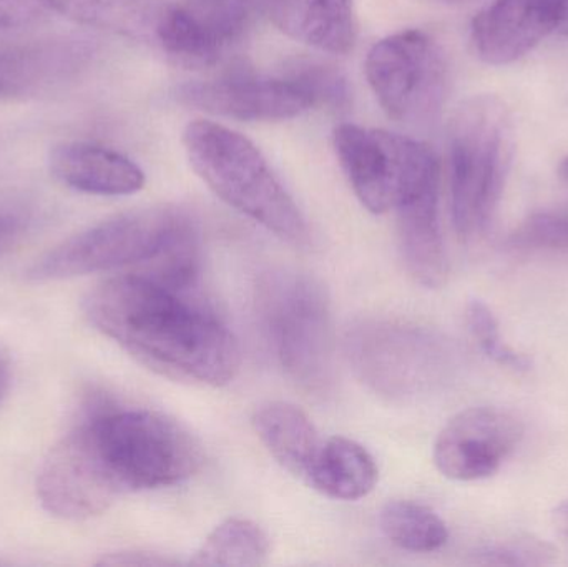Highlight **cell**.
Here are the masks:
<instances>
[{
    "label": "cell",
    "mask_w": 568,
    "mask_h": 567,
    "mask_svg": "<svg viewBox=\"0 0 568 567\" xmlns=\"http://www.w3.org/2000/svg\"><path fill=\"white\" fill-rule=\"evenodd\" d=\"M83 308L102 335L159 375L205 386H225L239 375L235 335L190 290L132 273L97 285Z\"/></svg>",
    "instance_id": "6da1fadb"
},
{
    "label": "cell",
    "mask_w": 568,
    "mask_h": 567,
    "mask_svg": "<svg viewBox=\"0 0 568 567\" xmlns=\"http://www.w3.org/2000/svg\"><path fill=\"white\" fill-rule=\"evenodd\" d=\"M73 433L116 498L180 485L205 462L199 439L153 409L100 406Z\"/></svg>",
    "instance_id": "7a4b0ae2"
},
{
    "label": "cell",
    "mask_w": 568,
    "mask_h": 567,
    "mask_svg": "<svg viewBox=\"0 0 568 567\" xmlns=\"http://www.w3.org/2000/svg\"><path fill=\"white\" fill-rule=\"evenodd\" d=\"M183 146L196 175L226 205L287 243L310 242L303 212L252 140L222 123L195 120L183 132Z\"/></svg>",
    "instance_id": "3957f363"
},
{
    "label": "cell",
    "mask_w": 568,
    "mask_h": 567,
    "mask_svg": "<svg viewBox=\"0 0 568 567\" xmlns=\"http://www.w3.org/2000/svg\"><path fill=\"white\" fill-rule=\"evenodd\" d=\"M514 156V120L496 95L460 103L449 125L450 210L463 240L486 232L503 196Z\"/></svg>",
    "instance_id": "277c9868"
},
{
    "label": "cell",
    "mask_w": 568,
    "mask_h": 567,
    "mask_svg": "<svg viewBox=\"0 0 568 567\" xmlns=\"http://www.w3.org/2000/svg\"><path fill=\"white\" fill-rule=\"evenodd\" d=\"M195 235L199 229L185 210L170 205L130 210L70 236L37 259L27 276L55 282L156 262Z\"/></svg>",
    "instance_id": "5b68a950"
},
{
    "label": "cell",
    "mask_w": 568,
    "mask_h": 567,
    "mask_svg": "<svg viewBox=\"0 0 568 567\" xmlns=\"http://www.w3.org/2000/svg\"><path fill=\"white\" fill-rule=\"evenodd\" d=\"M256 306L284 373L307 392L326 389L333 382L334 328L324 286L306 273H266Z\"/></svg>",
    "instance_id": "8992f818"
},
{
    "label": "cell",
    "mask_w": 568,
    "mask_h": 567,
    "mask_svg": "<svg viewBox=\"0 0 568 567\" xmlns=\"http://www.w3.org/2000/svg\"><path fill=\"white\" fill-rule=\"evenodd\" d=\"M346 353L361 382L393 399L433 392L453 369L454 352L429 330L394 320H366L346 336Z\"/></svg>",
    "instance_id": "52a82bcc"
},
{
    "label": "cell",
    "mask_w": 568,
    "mask_h": 567,
    "mask_svg": "<svg viewBox=\"0 0 568 567\" xmlns=\"http://www.w3.org/2000/svg\"><path fill=\"white\" fill-rule=\"evenodd\" d=\"M366 77L386 115L409 125L436 119L449 90L443 47L417 29L374 43L366 57Z\"/></svg>",
    "instance_id": "ba28073f"
},
{
    "label": "cell",
    "mask_w": 568,
    "mask_h": 567,
    "mask_svg": "<svg viewBox=\"0 0 568 567\" xmlns=\"http://www.w3.org/2000/svg\"><path fill=\"white\" fill-rule=\"evenodd\" d=\"M333 140L351 189L376 215L396 209L414 180L439 162L427 143L387 130L341 123Z\"/></svg>",
    "instance_id": "9c48e42d"
},
{
    "label": "cell",
    "mask_w": 568,
    "mask_h": 567,
    "mask_svg": "<svg viewBox=\"0 0 568 567\" xmlns=\"http://www.w3.org/2000/svg\"><path fill=\"white\" fill-rule=\"evenodd\" d=\"M523 438V423L513 413L473 406L457 413L440 429L434 445V465L453 482H480L503 468Z\"/></svg>",
    "instance_id": "30bf717a"
},
{
    "label": "cell",
    "mask_w": 568,
    "mask_h": 567,
    "mask_svg": "<svg viewBox=\"0 0 568 567\" xmlns=\"http://www.w3.org/2000/svg\"><path fill=\"white\" fill-rule=\"evenodd\" d=\"M176 99L213 115L245 122L294 119L313 109L310 97L287 75H266L233 67L222 75L179 87Z\"/></svg>",
    "instance_id": "8fae6325"
},
{
    "label": "cell",
    "mask_w": 568,
    "mask_h": 567,
    "mask_svg": "<svg viewBox=\"0 0 568 567\" xmlns=\"http://www.w3.org/2000/svg\"><path fill=\"white\" fill-rule=\"evenodd\" d=\"M564 0H494L473 20L470 39L480 60L507 65L559 33Z\"/></svg>",
    "instance_id": "7c38bea8"
},
{
    "label": "cell",
    "mask_w": 568,
    "mask_h": 567,
    "mask_svg": "<svg viewBox=\"0 0 568 567\" xmlns=\"http://www.w3.org/2000/svg\"><path fill=\"white\" fill-rule=\"evenodd\" d=\"M95 55L85 37L59 36L0 52V99L39 95L79 75Z\"/></svg>",
    "instance_id": "4fadbf2b"
},
{
    "label": "cell",
    "mask_w": 568,
    "mask_h": 567,
    "mask_svg": "<svg viewBox=\"0 0 568 567\" xmlns=\"http://www.w3.org/2000/svg\"><path fill=\"white\" fill-rule=\"evenodd\" d=\"M37 495L50 515L75 522L102 515L116 499L72 432L47 456Z\"/></svg>",
    "instance_id": "5bb4252c"
},
{
    "label": "cell",
    "mask_w": 568,
    "mask_h": 567,
    "mask_svg": "<svg viewBox=\"0 0 568 567\" xmlns=\"http://www.w3.org/2000/svg\"><path fill=\"white\" fill-rule=\"evenodd\" d=\"M440 176L414 189L396 206L400 253L407 272L426 288L446 285L449 275L439 216Z\"/></svg>",
    "instance_id": "9a60e30c"
},
{
    "label": "cell",
    "mask_w": 568,
    "mask_h": 567,
    "mask_svg": "<svg viewBox=\"0 0 568 567\" xmlns=\"http://www.w3.org/2000/svg\"><path fill=\"white\" fill-rule=\"evenodd\" d=\"M268 19L296 42L346 55L356 45L354 0H255Z\"/></svg>",
    "instance_id": "2e32d148"
},
{
    "label": "cell",
    "mask_w": 568,
    "mask_h": 567,
    "mask_svg": "<svg viewBox=\"0 0 568 567\" xmlns=\"http://www.w3.org/2000/svg\"><path fill=\"white\" fill-rule=\"evenodd\" d=\"M49 165L63 185L92 195H132L145 186V173L133 160L93 143H60Z\"/></svg>",
    "instance_id": "e0dca14e"
},
{
    "label": "cell",
    "mask_w": 568,
    "mask_h": 567,
    "mask_svg": "<svg viewBox=\"0 0 568 567\" xmlns=\"http://www.w3.org/2000/svg\"><path fill=\"white\" fill-rule=\"evenodd\" d=\"M55 12L135 42L159 47L172 13L169 0H43Z\"/></svg>",
    "instance_id": "ac0fdd59"
},
{
    "label": "cell",
    "mask_w": 568,
    "mask_h": 567,
    "mask_svg": "<svg viewBox=\"0 0 568 567\" xmlns=\"http://www.w3.org/2000/svg\"><path fill=\"white\" fill-rule=\"evenodd\" d=\"M379 472L371 453L359 443L333 436L321 443L303 482L336 502L366 498L376 486Z\"/></svg>",
    "instance_id": "d6986e66"
},
{
    "label": "cell",
    "mask_w": 568,
    "mask_h": 567,
    "mask_svg": "<svg viewBox=\"0 0 568 567\" xmlns=\"http://www.w3.org/2000/svg\"><path fill=\"white\" fill-rule=\"evenodd\" d=\"M253 426L270 455L304 479L323 443L310 416L293 403L270 402L256 409Z\"/></svg>",
    "instance_id": "ffe728a7"
},
{
    "label": "cell",
    "mask_w": 568,
    "mask_h": 567,
    "mask_svg": "<svg viewBox=\"0 0 568 567\" xmlns=\"http://www.w3.org/2000/svg\"><path fill=\"white\" fill-rule=\"evenodd\" d=\"M272 551L262 526L245 518H230L216 526L196 549L192 566L258 567Z\"/></svg>",
    "instance_id": "44dd1931"
},
{
    "label": "cell",
    "mask_w": 568,
    "mask_h": 567,
    "mask_svg": "<svg viewBox=\"0 0 568 567\" xmlns=\"http://www.w3.org/2000/svg\"><path fill=\"white\" fill-rule=\"evenodd\" d=\"M179 6L193 32L219 60L252 27L253 0H183Z\"/></svg>",
    "instance_id": "7402d4cb"
},
{
    "label": "cell",
    "mask_w": 568,
    "mask_h": 567,
    "mask_svg": "<svg viewBox=\"0 0 568 567\" xmlns=\"http://www.w3.org/2000/svg\"><path fill=\"white\" fill-rule=\"evenodd\" d=\"M379 526L384 536L404 551H437L449 539L443 518L420 503H387L381 512Z\"/></svg>",
    "instance_id": "603a6c76"
},
{
    "label": "cell",
    "mask_w": 568,
    "mask_h": 567,
    "mask_svg": "<svg viewBox=\"0 0 568 567\" xmlns=\"http://www.w3.org/2000/svg\"><path fill=\"white\" fill-rule=\"evenodd\" d=\"M284 75L303 89L313 107H327L333 112H346L349 109V83L337 67L320 60H296L284 70Z\"/></svg>",
    "instance_id": "cb8c5ba5"
},
{
    "label": "cell",
    "mask_w": 568,
    "mask_h": 567,
    "mask_svg": "<svg viewBox=\"0 0 568 567\" xmlns=\"http://www.w3.org/2000/svg\"><path fill=\"white\" fill-rule=\"evenodd\" d=\"M466 318L477 345L493 362L514 372L524 373L532 369V360L526 353L516 352L513 346L504 342L499 322L483 300L469 302Z\"/></svg>",
    "instance_id": "d4e9b609"
},
{
    "label": "cell",
    "mask_w": 568,
    "mask_h": 567,
    "mask_svg": "<svg viewBox=\"0 0 568 567\" xmlns=\"http://www.w3.org/2000/svg\"><path fill=\"white\" fill-rule=\"evenodd\" d=\"M554 561V549L540 539L514 538L479 553V563L490 566H544Z\"/></svg>",
    "instance_id": "484cf974"
},
{
    "label": "cell",
    "mask_w": 568,
    "mask_h": 567,
    "mask_svg": "<svg viewBox=\"0 0 568 567\" xmlns=\"http://www.w3.org/2000/svg\"><path fill=\"white\" fill-rule=\"evenodd\" d=\"M514 249L568 252V215H542L527 220L510 239Z\"/></svg>",
    "instance_id": "4316f807"
},
{
    "label": "cell",
    "mask_w": 568,
    "mask_h": 567,
    "mask_svg": "<svg viewBox=\"0 0 568 567\" xmlns=\"http://www.w3.org/2000/svg\"><path fill=\"white\" fill-rule=\"evenodd\" d=\"M43 7V0H0V39L36 22Z\"/></svg>",
    "instance_id": "83f0119b"
},
{
    "label": "cell",
    "mask_w": 568,
    "mask_h": 567,
    "mask_svg": "<svg viewBox=\"0 0 568 567\" xmlns=\"http://www.w3.org/2000/svg\"><path fill=\"white\" fill-rule=\"evenodd\" d=\"M29 225V215L22 209L0 205V259L23 239Z\"/></svg>",
    "instance_id": "f1b7e54d"
},
{
    "label": "cell",
    "mask_w": 568,
    "mask_h": 567,
    "mask_svg": "<svg viewBox=\"0 0 568 567\" xmlns=\"http://www.w3.org/2000/svg\"><path fill=\"white\" fill-rule=\"evenodd\" d=\"M100 565L106 566H175L179 561L165 558L155 553L145 551H126L115 553V555L106 556L100 561Z\"/></svg>",
    "instance_id": "f546056e"
},
{
    "label": "cell",
    "mask_w": 568,
    "mask_h": 567,
    "mask_svg": "<svg viewBox=\"0 0 568 567\" xmlns=\"http://www.w3.org/2000/svg\"><path fill=\"white\" fill-rule=\"evenodd\" d=\"M552 525L557 536L562 539L568 548V502L560 503L552 512Z\"/></svg>",
    "instance_id": "4dcf8cb0"
},
{
    "label": "cell",
    "mask_w": 568,
    "mask_h": 567,
    "mask_svg": "<svg viewBox=\"0 0 568 567\" xmlns=\"http://www.w3.org/2000/svg\"><path fill=\"white\" fill-rule=\"evenodd\" d=\"M10 385V365L9 360L0 353V399L6 395Z\"/></svg>",
    "instance_id": "1f68e13d"
},
{
    "label": "cell",
    "mask_w": 568,
    "mask_h": 567,
    "mask_svg": "<svg viewBox=\"0 0 568 567\" xmlns=\"http://www.w3.org/2000/svg\"><path fill=\"white\" fill-rule=\"evenodd\" d=\"M559 33L568 37V0H564L562 22H560Z\"/></svg>",
    "instance_id": "d6a6232c"
},
{
    "label": "cell",
    "mask_w": 568,
    "mask_h": 567,
    "mask_svg": "<svg viewBox=\"0 0 568 567\" xmlns=\"http://www.w3.org/2000/svg\"><path fill=\"white\" fill-rule=\"evenodd\" d=\"M560 176H562L564 182L568 185V156L564 160L562 165H560Z\"/></svg>",
    "instance_id": "836d02e7"
}]
</instances>
